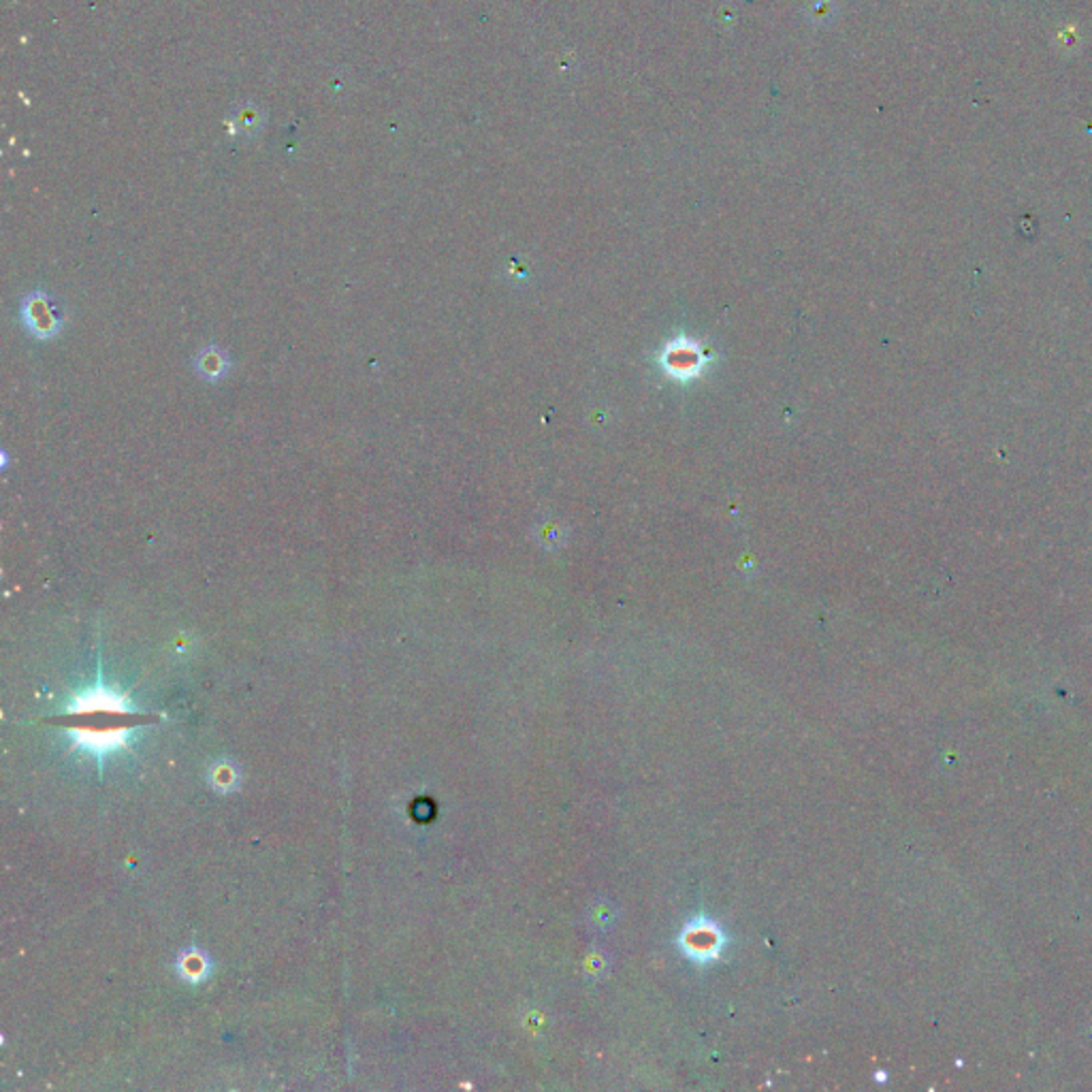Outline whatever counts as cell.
I'll return each mask as SVG.
<instances>
[{
  "label": "cell",
  "instance_id": "6da1fadb",
  "mask_svg": "<svg viewBox=\"0 0 1092 1092\" xmlns=\"http://www.w3.org/2000/svg\"><path fill=\"white\" fill-rule=\"evenodd\" d=\"M704 365V352L693 341L679 340L664 352V370L679 380L693 378Z\"/></svg>",
  "mask_w": 1092,
  "mask_h": 1092
},
{
  "label": "cell",
  "instance_id": "7a4b0ae2",
  "mask_svg": "<svg viewBox=\"0 0 1092 1092\" xmlns=\"http://www.w3.org/2000/svg\"><path fill=\"white\" fill-rule=\"evenodd\" d=\"M22 320L26 322L28 331L37 337H54L62 329V320L54 316L47 297L43 292H34L26 297L22 304Z\"/></svg>",
  "mask_w": 1092,
  "mask_h": 1092
},
{
  "label": "cell",
  "instance_id": "3957f363",
  "mask_svg": "<svg viewBox=\"0 0 1092 1092\" xmlns=\"http://www.w3.org/2000/svg\"><path fill=\"white\" fill-rule=\"evenodd\" d=\"M92 711L133 715L135 713V708H133L122 696L113 693L111 689H107L105 685L98 681L97 687L73 700L71 707L67 708V713H92Z\"/></svg>",
  "mask_w": 1092,
  "mask_h": 1092
},
{
  "label": "cell",
  "instance_id": "277c9868",
  "mask_svg": "<svg viewBox=\"0 0 1092 1092\" xmlns=\"http://www.w3.org/2000/svg\"><path fill=\"white\" fill-rule=\"evenodd\" d=\"M683 943L687 945L689 954H696L693 958H711L719 950L722 937L711 926H693L683 937Z\"/></svg>",
  "mask_w": 1092,
  "mask_h": 1092
},
{
  "label": "cell",
  "instance_id": "5b68a950",
  "mask_svg": "<svg viewBox=\"0 0 1092 1092\" xmlns=\"http://www.w3.org/2000/svg\"><path fill=\"white\" fill-rule=\"evenodd\" d=\"M195 367L198 374H201V378H205L210 382H218L220 378H225L231 363H228V355L225 350L216 348V346H210V348H203L201 352H198Z\"/></svg>",
  "mask_w": 1092,
  "mask_h": 1092
},
{
  "label": "cell",
  "instance_id": "8992f818",
  "mask_svg": "<svg viewBox=\"0 0 1092 1092\" xmlns=\"http://www.w3.org/2000/svg\"><path fill=\"white\" fill-rule=\"evenodd\" d=\"M207 969H210V965H207L205 956H201V954H198V956H192V954L182 956L180 973H182L183 977H186L188 981L203 980V977L207 975Z\"/></svg>",
  "mask_w": 1092,
  "mask_h": 1092
},
{
  "label": "cell",
  "instance_id": "52a82bcc",
  "mask_svg": "<svg viewBox=\"0 0 1092 1092\" xmlns=\"http://www.w3.org/2000/svg\"><path fill=\"white\" fill-rule=\"evenodd\" d=\"M256 124H258L256 113L252 111V109H243V111L240 113V128H241V131L252 133L256 128Z\"/></svg>",
  "mask_w": 1092,
  "mask_h": 1092
}]
</instances>
